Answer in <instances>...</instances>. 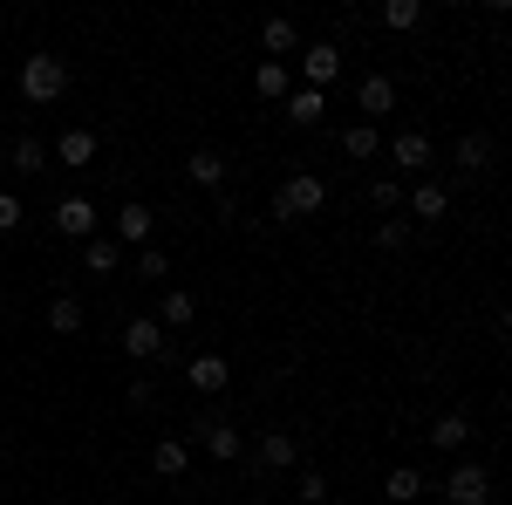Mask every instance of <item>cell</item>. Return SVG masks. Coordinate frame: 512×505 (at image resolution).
I'll return each instance as SVG.
<instances>
[{
    "label": "cell",
    "mask_w": 512,
    "mask_h": 505,
    "mask_svg": "<svg viewBox=\"0 0 512 505\" xmlns=\"http://www.w3.org/2000/svg\"><path fill=\"white\" fill-rule=\"evenodd\" d=\"M383 499H390V505H417V499H424V478H417L410 465L390 471V478H383Z\"/></svg>",
    "instance_id": "24"
},
{
    "label": "cell",
    "mask_w": 512,
    "mask_h": 505,
    "mask_svg": "<svg viewBox=\"0 0 512 505\" xmlns=\"http://www.w3.org/2000/svg\"><path fill=\"white\" fill-rule=\"evenodd\" d=\"M82 267H89V273H117L123 267V246H117V239H103V233L82 239Z\"/></svg>",
    "instance_id": "19"
},
{
    "label": "cell",
    "mask_w": 512,
    "mask_h": 505,
    "mask_svg": "<svg viewBox=\"0 0 512 505\" xmlns=\"http://www.w3.org/2000/svg\"><path fill=\"white\" fill-rule=\"evenodd\" d=\"M123 355H137V362H158V355H164V328H158V314H137V321L123 328Z\"/></svg>",
    "instance_id": "6"
},
{
    "label": "cell",
    "mask_w": 512,
    "mask_h": 505,
    "mask_svg": "<svg viewBox=\"0 0 512 505\" xmlns=\"http://www.w3.org/2000/svg\"><path fill=\"white\" fill-rule=\"evenodd\" d=\"M431 444L437 451H465V444H472V417H465V410H444L431 424Z\"/></svg>",
    "instance_id": "15"
},
{
    "label": "cell",
    "mask_w": 512,
    "mask_h": 505,
    "mask_svg": "<svg viewBox=\"0 0 512 505\" xmlns=\"http://www.w3.org/2000/svg\"><path fill=\"white\" fill-rule=\"evenodd\" d=\"M185 171H192L198 192H226V157H219V151H192V157H185Z\"/></svg>",
    "instance_id": "14"
},
{
    "label": "cell",
    "mask_w": 512,
    "mask_h": 505,
    "mask_svg": "<svg viewBox=\"0 0 512 505\" xmlns=\"http://www.w3.org/2000/svg\"><path fill=\"white\" fill-rule=\"evenodd\" d=\"M253 89H260L267 103H287V89H294V82H287V62H260V69H253Z\"/></svg>",
    "instance_id": "25"
},
{
    "label": "cell",
    "mask_w": 512,
    "mask_h": 505,
    "mask_svg": "<svg viewBox=\"0 0 512 505\" xmlns=\"http://www.w3.org/2000/svg\"><path fill=\"white\" fill-rule=\"evenodd\" d=\"M151 226H158V219H151V205H144V198H130V205L117 212V246H151Z\"/></svg>",
    "instance_id": "11"
},
{
    "label": "cell",
    "mask_w": 512,
    "mask_h": 505,
    "mask_svg": "<svg viewBox=\"0 0 512 505\" xmlns=\"http://www.w3.org/2000/svg\"><path fill=\"white\" fill-rule=\"evenodd\" d=\"M137 273H144V280H164V273H171V260H164L158 246H144V253H137Z\"/></svg>",
    "instance_id": "31"
},
{
    "label": "cell",
    "mask_w": 512,
    "mask_h": 505,
    "mask_svg": "<svg viewBox=\"0 0 512 505\" xmlns=\"http://www.w3.org/2000/svg\"><path fill=\"white\" fill-rule=\"evenodd\" d=\"M321 205H328V185H321L315 171H294V178L274 192V219L280 226H301V219H315Z\"/></svg>",
    "instance_id": "1"
},
{
    "label": "cell",
    "mask_w": 512,
    "mask_h": 505,
    "mask_svg": "<svg viewBox=\"0 0 512 505\" xmlns=\"http://www.w3.org/2000/svg\"><path fill=\"white\" fill-rule=\"evenodd\" d=\"M355 110H362V123L390 117V110H396V82L390 76H362V82H355Z\"/></svg>",
    "instance_id": "7"
},
{
    "label": "cell",
    "mask_w": 512,
    "mask_h": 505,
    "mask_svg": "<svg viewBox=\"0 0 512 505\" xmlns=\"http://www.w3.org/2000/svg\"><path fill=\"white\" fill-rule=\"evenodd\" d=\"M185 465H192V444H178V437H164L158 451H151V471H158V478H178Z\"/></svg>",
    "instance_id": "23"
},
{
    "label": "cell",
    "mask_w": 512,
    "mask_h": 505,
    "mask_svg": "<svg viewBox=\"0 0 512 505\" xmlns=\"http://www.w3.org/2000/svg\"><path fill=\"white\" fill-rule=\"evenodd\" d=\"M260 48H267V62H287V55L301 48V28H294L287 14H274V21L260 28Z\"/></svg>",
    "instance_id": "13"
},
{
    "label": "cell",
    "mask_w": 512,
    "mask_h": 505,
    "mask_svg": "<svg viewBox=\"0 0 512 505\" xmlns=\"http://www.w3.org/2000/svg\"><path fill=\"white\" fill-rule=\"evenodd\" d=\"M294 458H301V444H294L287 430H267V437H260V465L267 471H294Z\"/></svg>",
    "instance_id": "17"
},
{
    "label": "cell",
    "mask_w": 512,
    "mask_h": 505,
    "mask_svg": "<svg viewBox=\"0 0 512 505\" xmlns=\"http://www.w3.org/2000/svg\"><path fill=\"white\" fill-rule=\"evenodd\" d=\"M14 171H21V178L48 171V144H41V137H21V144H14Z\"/></svg>",
    "instance_id": "27"
},
{
    "label": "cell",
    "mask_w": 512,
    "mask_h": 505,
    "mask_svg": "<svg viewBox=\"0 0 512 505\" xmlns=\"http://www.w3.org/2000/svg\"><path fill=\"white\" fill-rule=\"evenodd\" d=\"M48 328H55V335H82V301L76 294H55V301H48Z\"/></svg>",
    "instance_id": "22"
},
{
    "label": "cell",
    "mask_w": 512,
    "mask_h": 505,
    "mask_svg": "<svg viewBox=\"0 0 512 505\" xmlns=\"http://www.w3.org/2000/svg\"><path fill=\"white\" fill-rule=\"evenodd\" d=\"M21 219H28V212H21V198H14V192H0V233H14Z\"/></svg>",
    "instance_id": "32"
},
{
    "label": "cell",
    "mask_w": 512,
    "mask_h": 505,
    "mask_svg": "<svg viewBox=\"0 0 512 505\" xmlns=\"http://www.w3.org/2000/svg\"><path fill=\"white\" fill-rule=\"evenodd\" d=\"M96 226H103V212H96L82 192L55 205V233H62V239H96Z\"/></svg>",
    "instance_id": "4"
},
{
    "label": "cell",
    "mask_w": 512,
    "mask_h": 505,
    "mask_svg": "<svg viewBox=\"0 0 512 505\" xmlns=\"http://www.w3.org/2000/svg\"><path fill=\"white\" fill-rule=\"evenodd\" d=\"M301 62H308V82H301V89H321V96H328V82L342 76V48H335V41H315Z\"/></svg>",
    "instance_id": "9"
},
{
    "label": "cell",
    "mask_w": 512,
    "mask_h": 505,
    "mask_svg": "<svg viewBox=\"0 0 512 505\" xmlns=\"http://www.w3.org/2000/svg\"><path fill=\"white\" fill-rule=\"evenodd\" d=\"M390 157L410 178H424V171H431V137H424V130H403V137H390Z\"/></svg>",
    "instance_id": "10"
},
{
    "label": "cell",
    "mask_w": 512,
    "mask_h": 505,
    "mask_svg": "<svg viewBox=\"0 0 512 505\" xmlns=\"http://www.w3.org/2000/svg\"><path fill=\"white\" fill-rule=\"evenodd\" d=\"M342 151H349L355 164H369V157L383 151V137H376V123H349V130H342Z\"/></svg>",
    "instance_id": "21"
},
{
    "label": "cell",
    "mask_w": 512,
    "mask_h": 505,
    "mask_svg": "<svg viewBox=\"0 0 512 505\" xmlns=\"http://www.w3.org/2000/svg\"><path fill=\"white\" fill-rule=\"evenodd\" d=\"M444 212H451V192H444L437 178H417V185H410V219L431 226V219H444Z\"/></svg>",
    "instance_id": "12"
},
{
    "label": "cell",
    "mask_w": 512,
    "mask_h": 505,
    "mask_svg": "<svg viewBox=\"0 0 512 505\" xmlns=\"http://www.w3.org/2000/svg\"><path fill=\"white\" fill-rule=\"evenodd\" d=\"M62 89H69V62H62V55H28V62H21V96H28L35 110L62 103Z\"/></svg>",
    "instance_id": "2"
},
{
    "label": "cell",
    "mask_w": 512,
    "mask_h": 505,
    "mask_svg": "<svg viewBox=\"0 0 512 505\" xmlns=\"http://www.w3.org/2000/svg\"><path fill=\"white\" fill-rule=\"evenodd\" d=\"M321 117H328V96H321V89H287V123L315 130Z\"/></svg>",
    "instance_id": "16"
},
{
    "label": "cell",
    "mask_w": 512,
    "mask_h": 505,
    "mask_svg": "<svg viewBox=\"0 0 512 505\" xmlns=\"http://www.w3.org/2000/svg\"><path fill=\"white\" fill-rule=\"evenodd\" d=\"M458 171H465V178H478V171H485V164H492V137H458Z\"/></svg>",
    "instance_id": "26"
},
{
    "label": "cell",
    "mask_w": 512,
    "mask_h": 505,
    "mask_svg": "<svg viewBox=\"0 0 512 505\" xmlns=\"http://www.w3.org/2000/svg\"><path fill=\"white\" fill-rule=\"evenodd\" d=\"M55 157H62V164H96V130H62V137H55Z\"/></svg>",
    "instance_id": "18"
},
{
    "label": "cell",
    "mask_w": 512,
    "mask_h": 505,
    "mask_svg": "<svg viewBox=\"0 0 512 505\" xmlns=\"http://www.w3.org/2000/svg\"><path fill=\"white\" fill-rule=\"evenodd\" d=\"M198 444H205V451H212V458H219V465H233L239 451H246V444H239V430L226 424V417H212V410H205V417H198Z\"/></svg>",
    "instance_id": "5"
},
{
    "label": "cell",
    "mask_w": 512,
    "mask_h": 505,
    "mask_svg": "<svg viewBox=\"0 0 512 505\" xmlns=\"http://www.w3.org/2000/svg\"><path fill=\"white\" fill-rule=\"evenodd\" d=\"M417 21H424V0H390L383 7V28H396V35H410Z\"/></svg>",
    "instance_id": "28"
},
{
    "label": "cell",
    "mask_w": 512,
    "mask_h": 505,
    "mask_svg": "<svg viewBox=\"0 0 512 505\" xmlns=\"http://www.w3.org/2000/svg\"><path fill=\"white\" fill-rule=\"evenodd\" d=\"M301 505H328V478L321 471H301V492H294Z\"/></svg>",
    "instance_id": "30"
},
{
    "label": "cell",
    "mask_w": 512,
    "mask_h": 505,
    "mask_svg": "<svg viewBox=\"0 0 512 505\" xmlns=\"http://www.w3.org/2000/svg\"><path fill=\"white\" fill-rule=\"evenodd\" d=\"M185 383H192L198 396H219V389L233 383V369H226V355H192V362H185Z\"/></svg>",
    "instance_id": "8"
},
{
    "label": "cell",
    "mask_w": 512,
    "mask_h": 505,
    "mask_svg": "<svg viewBox=\"0 0 512 505\" xmlns=\"http://www.w3.org/2000/svg\"><path fill=\"white\" fill-rule=\"evenodd\" d=\"M444 499H451V505H492V471H485V465H451Z\"/></svg>",
    "instance_id": "3"
},
{
    "label": "cell",
    "mask_w": 512,
    "mask_h": 505,
    "mask_svg": "<svg viewBox=\"0 0 512 505\" xmlns=\"http://www.w3.org/2000/svg\"><path fill=\"white\" fill-rule=\"evenodd\" d=\"M369 205H376V212H396V205H403V185H396V178H369Z\"/></svg>",
    "instance_id": "29"
},
{
    "label": "cell",
    "mask_w": 512,
    "mask_h": 505,
    "mask_svg": "<svg viewBox=\"0 0 512 505\" xmlns=\"http://www.w3.org/2000/svg\"><path fill=\"white\" fill-rule=\"evenodd\" d=\"M403 239H410V226H403V219H390V226H383V233H376V246H383V253H396V246H403Z\"/></svg>",
    "instance_id": "33"
},
{
    "label": "cell",
    "mask_w": 512,
    "mask_h": 505,
    "mask_svg": "<svg viewBox=\"0 0 512 505\" xmlns=\"http://www.w3.org/2000/svg\"><path fill=\"white\" fill-rule=\"evenodd\" d=\"M246 505H274V499H246Z\"/></svg>",
    "instance_id": "34"
},
{
    "label": "cell",
    "mask_w": 512,
    "mask_h": 505,
    "mask_svg": "<svg viewBox=\"0 0 512 505\" xmlns=\"http://www.w3.org/2000/svg\"><path fill=\"white\" fill-rule=\"evenodd\" d=\"M192 321H198V301L185 294V287H171L164 308H158V328H192Z\"/></svg>",
    "instance_id": "20"
}]
</instances>
